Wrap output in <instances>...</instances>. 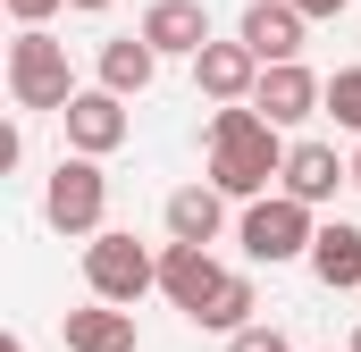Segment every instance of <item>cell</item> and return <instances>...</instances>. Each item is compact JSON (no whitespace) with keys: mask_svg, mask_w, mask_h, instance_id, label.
Wrapping results in <instances>:
<instances>
[{"mask_svg":"<svg viewBox=\"0 0 361 352\" xmlns=\"http://www.w3.org/2000/svg\"><path fill=\"white\" fill-rule=\"evenodd\" d=\"M42 218H51V227H59V235H109V227H101V218H109V176H101V160H76V151H68V160H59V168H51V184H42Z\"/></svg>","mask_w":361,"mask_h":352,"instance_id":"5","label":"cell"},{"mask_svg":"<svg viewBox=\"0 0 361 352\" xmlns=\"http://www.w3.org/2000/svg\"><path fill=\"white\" fill-rule=\"evenodd\" d=\"M219 285H227V268L210 260V252H193V244H169V252H160V294L177 302L185 319H202Z\"/></svg>","mask_w":361,"mask_h":352,"instance_id":"13","label":"cell"},{"mask_svg":"<svg viewBox=\"0 0 361 352\" xmlns=\"http://www.w3.org/2000/svg\"><path fill=\"white\" fill-rule=\"evenodd\" d=\"M302 34H311V17H302L294 0H252V8L235 17V42H244L261 68H294V59H302Z\"/></svg>","mask_w":361,"mask_h":352,"instance_id":"6","label":"cell"},{"mask_svg":"<svg viewBox=\"0 0 361 352\" xmlns=\"http://www.w3.org/2000/svg\"><path fill=\"white\" fill-rule=\"evenodd\" d=\"M319 118H336L361 143V68H336V76H328V109H319Z\"/></svg>","mask_w":361,"mask_h":352,"instance_id":"18","label":"cell"},{"mask_svg":"<svg viewBox=\"0 0 361 352\" xmlns=\"http://www.w3.org/2000/svg\"><path fill=\"white\" fill-rule=\"evenodd\" d=\"M294 8H302V17H311V25H319V17H345V8H353V0H294Z\"/></svg>","mask_w":361,"mask_h":352,"instance_id":"21","label":"cell"},{"mask_svg":"<svg viewBox=\"0 0 361 352\" xmlns=\"http://www.w3.org/2000/svg\"><path fill=\"white\" fill-rule=\"evenodd\" d=\"M311 277H319L328 294H361V227H353V218H319Z\"/></svg>","mask_w":361,"mask_h":352,"instance_id":"14","label":"cell"},{"mask_svg":"<svg viewBox=\"0 0 361 352\" xmlns=\"http://www.w3.org/2000/svg\"><path fill=\"white\" fill-rule=\"evenodd\" d=\"M345 352H361V327H353V344H345Z\"/></svg>","mask_w":361,"mask_h":352,"instance_id":"25","label":"cell"},{"mask_svg":"<svg viewBox=\"0 0 361 352\" xmlns=\"http://www.w3.org/2000/svg\"><path fill=\"white\" fill-rule=\"evenodd\" d=\"M92 68H101V92H118V101H135V92H152V76H160V51H152L143 34H109Z\"/></svg>","mask_w":361,"mask_h":352,"instance_id":"15","label":"cell"},{"mask_svg":"<svg viewBox=\"0 0 361 352\" xmlns=\"http://www.w3.org/2000/svg\"><path fill=\"white\" fill-rule=\"evenodd\" d=\"M68 0H8V17H17V34H34V25H51Z\"/></svg>","mask_w":361,"mask_h":352,"instance_id":"20","label":"cell"},{"mask_svg":"<svg viewBox=\"0 0 361 352\" xmlns=\"http://www.w3.org/2000/svg\"><path fill=\"white\" fill-rule=\"evenodd\" d=\"M252 109H261L277 134H286V126H302V118H319V109H328V76H311L302 59H294V68H261Z\"/></svg>","mask_w":361,"mask_h":352,"instance_id":"8","label":"cell"},{"mask_svg":"<svg viewBox=\"0 0 361 352\" xmlns=\"http://www.w3.org/2000/svg\"><path fill=\"white\" fill-rule=\"evenodd\" d=\"M193 92H202L210 109H244V101L261 92V59H252L244 42H210V51L193 59Z\"/></svg>","mask_w":361,"mask_h":352,"instance_id":"9","label":"cell"},{"mask_svg":"<svg viewBox=\"0 0 361 352\" xmlns=\"http://www.w3.org/2000/svg\"><path fill=\"white\" fill-rule=\"evenodd\" d=\"M76 68H68V42L51 34V25H34V34H17L8 42V101L25 109V118H68V101H76Z\"/></svg>","mask_w":361,"mask_h":352,"instance_id":"2","label":"cell"},{"mask_svg":"<svg viewBox=\"0 0 361 352\" xmlns=\"http://www.w3.org/2000/svg\"><path fill=\"white\" fill-rule=\"evenodd\" d=\"M135 34H143L160 59H202V51H210V8H202V0H152Z\"/></svg>","mask_w":361,"mask_h":352,"instance_id":"12","label":"cell"},{"mask_svg":"<svg viewBox=\"0 0 361 352\" xmlns=\"http://www.w3.org/2000/svg\"><path fill=\"white\" fill-rule=\"evenodd\" d=\"M160 227H169V244L210 252V244L227 235V193H219V184H177V193L160 201Z\"/></svg>","mask_w":361,"mask_h":352,"instance_id":"11","label":"cell"},{"mask_svg":"<svg viewBox=\"0 0 361 352\" xmlns=\"http://www.w3.org/2000/svg\"><path fill=\"white\" fill-rule=\"evenodd\" d=\"M286 134L244 101V109H210L202 126V184H219L227 201H269L277 176H286Z\"/></svg>","mask_w":361,"mask_h":352,"instance_id":"1","label":"cell"},{"mask_svg":"<svg viewBox=\"0 0 361 352\" xmlns=\"http://www.w3.org/2000/svg\"><path fill=\"white\" fill-rule=\"evenodd\" d=\"M227 352H294V344H286V327H269V319H252L244 336H227Z\"/></svg>","mask_w":361,"mask_h":352,"instance_id":"19","label":"cell"},{"mask_svg":"<svg viewBox=\"0 0 361 352\" xmlns=\"http://www.w3.org/2000/svg\"><path fill=\"white\" fill-rule=\"evenodd\" d=\"M59 336H68V352H135V344H143V336H135V310H109V302L68 310Z\"/></svg>","mask_w":361,"mask_h":352,"instance_id":"16","label":"cell"},{"mask_svg":"<svg viewBox=\"0 0 361 352\" xmlns=\"http://www.w3.org/2000/svg\"><path fill=\"white\" fill-rule=\"evenodd\" d=\"M8 352H25V336H8Z\"/></svg>","mask_w":361,"mask_h":352,"instance_id":"24","label":"cell"},{"mask_svg":"<svg viewBox=\"0 0 361 352\" xmlns=\"http://www.w3.org/2000/svg\"><path fill=\"white\" fill-rule=\"evenodd\" d=\"M328 352H345V344H328Z\"/></svg>","mask_w":361,"mask_h":352,"instance_id":"26","label":"cell"},{"mask_svg":"<svg viewBox=\"0 0 361 352\" xmlns=\"http://www.w3.org/2000/svg\"><path fill=\"white\" fill-rule=\"evenodd\" d=\"M85 285H92V302L135 310L143 294H160V252L109 227V235H92V244H85Z\"/></svg>","mask_w":361,"mask_h":352,"instance_id":"4","label":"cell"},{"mask_svg":"<svg viewBox=\"0 0 361 352\" xmlns=\"http://www.w3.org/2000/svg\"><path fill=\"white\" fill-rule=\"evenodd\" d=\"M336 184H353V168L336 160V143H319V134H302V143L286 151V176H277V193H286V201H302V210H319V201H336Z\"/></svg>","mask_w":361,"mask_h":352,"instance_id":"10","label":"cell"},{"mask_svg":"<svg viewBox=\"0 0 361 352\" xmlns=\"http://www.w3.org/2000/svg\"><path fill=\"white\" fill-rule=\"evenodd\" d=\"M345 168H353V184H361V143H353V160H345Z\"/></svg>","mask_w":361,"mask_h":352,"instance_id":"22","label":"cell"},{"mask_svg":"<svg viewBox=\"0 0 361 352\" xmlns=\"http://www.w3.org/2000/svg\"><path fill=\"white\" fill-rule=\"evenodd\" d=\"M59 126H68V151H76V160H109V151H118V143L135 134L126 101H118V92H101V84H85V92H76Z\"/></svg>","mask_w":361,"mask_h":352,"instance_id":"7","label":"cell"},{"mask_svg":"<svg viewBox=\"0 0 361 352\" xmlns=\"http://www.w3.org/2000/svg\"><path fill=\"white\" fill-rule=\"evenodd\" d=\"M68 8H109V0H68Z\"/></svg>","mask_w":361,"mask_h":352,"instance_id":"23","label":"cell"},{"mask_svg":"<svg viewBox=\"0 0 361 352\" xmlns=\"http://www.w3.org/2000/svg\"><path fill=\"white\" fill-rule=\"evenodd\" d=\"M193 327H202V336H244V327H252V277L227 268V285L210 294V310H202Z\"/></svg>","mask_w":361,"mask_h":352,"instance_id":"17","label":"cell"},{"mask_svg":"<svg viewBox=\"0 0 361 352\" xmlns=\"http://www.w3.org/2000/svg\"><path fill=\"white\" fill-rule=\"evenodd\" d=\"M235 244H244V260L252 268H286V260H311V244H319V210H302V201H244V218H235Z\"/></svg>","mask_w":361,"mask_h":352,"instance_id":"3","label":"cell"}]
</instances>
